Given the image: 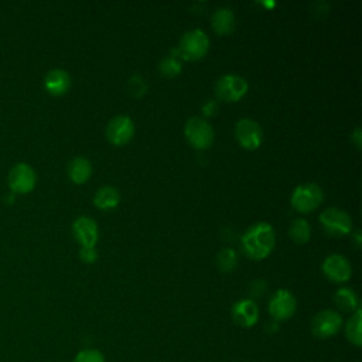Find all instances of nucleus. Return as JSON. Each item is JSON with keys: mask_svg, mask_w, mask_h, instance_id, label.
<instances>
[{"mask_svg": "<svg viewBox=\"0 0 362 362\" xmlns=\"http://www.w3.org/2000/svg\"><path fill=\"white\" fill-rule=\"evenodd\" d=\"M247 81L236 74L222 75L215 85L216 96L225 102H236L239 100L247 90Z\"/></svg>", "mask_w": 362, "mask_h": 362, "instance_id": "5", "label": "nucleus"}, {"mask_svg": "<svg viewBox=\"0 0 362 362\" xmlns=\"http://www.w3.org/2000/svg\"><path fill=\"white\" fill-rule=\"evenodd\" d=\"M79 257L83 263H95L98 259V252L95 246H82L79 250Z\"/></svg>", "mask_w": 362, "mask_h": 362, "instance_id": "26", "label": "nucleus"}, {"mask_svg": "<svg viewBox=\"0 0 362 362\" xmlns=\"http://www.w3.org/2000/svg\"><path fill=\"white\" fill-rule=\"evenodd\" d=\"M202 110H204V113L206 115V116H211V115H214L215 113V110H216V105H215V100H208L204 106H202Z\"/></svg>", "mask_w": 362, "mask_h": 362, "instance_id": "27", "label": "nucleus"}, {"mask_svg": "<svg viewBox=\"0 0 362 362\" xmlns=\"http://www.w3.org/2000/svg\"><path fill=\"white\" fill-rule=\"evenodd\" d=\"M235 137L240 147L246 150H255L262 144L263 130L257 122L245 117L240 119L235 126Z\"/></svg>", "mask_w": 362, "mask_h": 362, "instance_id": "7", "label": "nucleus"}, {"mask_svg": "<svg viewBox=\"0 0 362 362\" xmlns=\"http://www.w3.org/2000/svg\"><path fill=\"white\" fill-rule=\"evenodd\" d=\"M216 264H218L221 272L230 273L236 267V264H238L236 252L232 247L221 249L218 256H216Z\"/></svg>", "mask_w": 362, "mask_h": 362, "instance_id": "22", "label": "nucleus"}, {"mask_svg": "<svg viewBox=\"0 0 362 362\" xmlns=\"http://www.w3.org/2000/svg\"><path fill=\"white\" fill-rule=\"evenodd\" d=\"M297 308V300L291 291L279 288L269 301V313L276 321L288 320Z\"/></svg>", "mask_w": 362, "mask_h": 362, "instance_id": "10", "label": "nucleus"}, {"mask_svg": "<svg viewBox=\"0 0 362 362\" xmlns=\"http://www.w3.org/2000/svg\"><path fill=\"white\" fill-rule=\"evenodd\" d=\"M120 201V194L117 191V188L112 187V185H105L100 187L93 197V204L96 208L102 209V211H109L113 209L119 205Z\"/></svg>", "mask_w": 362, "mask_h": 362, "instance_id": "18", "label": "nucleus"}, {"mask_svg": "<svg viewBox=\"0 0 362 362\" xmlns=\"http://www.w3.org/2000/svg\"><path fill=\"white\" fill-rule=\"evenodd\" d=\"M158 69L164 76L173 78L181 72V62L175 55H168L160 61Z\"/></svg>", "mask_w": 362, "mask_h": 362, "instance_id": "23", "label": "nucleus"}, {"mask_svg": "<svg viewBox=\"0 0 362 362\" xmlns=\"http://www.w3.org/2000/svg\"><path fill=\"white\" fill-rule=\"evenodd\" d=\"M212 28L219 35H228L235 30V14L229 7H219L212 13Z\"/></svg>", "mask_w": 362, "mask_h": 362, "instance_id": "16", "label": "nucleus"}, {"mask_svg": "<svg viewBox=\"0 0 362 362\" xmlns=\"http://www.w3.org/2000/svg\"><path fill=\"white\" fill-rule=\"evenodd\" d=\"M335 304L345 313H354L359 308V298L356 293L349 287H341L335 291L334 296Z\"/></svg>", "mask_w": 362, "mask_h": 362, "instance_id": "19", "label": "nucleus"}, {"mask_svg": "<svg viewBox=\"0 0 362 362\" xmlns=\"http://www.w3.org/2000/svg\"><path fill=\"white\" fill-rule=\"evenodd\" d=\"M72 232L75 239L82 246H95L98 242V225L92 218L88 216H79L72 223Z\"/></svg>", "mask_w": 362, "mask_h": 362, "instance_id": "14", "label": "nucleus"}, {"mask_svg": "<svg viewBox=\"0 0 362 362\" xmlns=\"http://www.w3.org/2000/svg\"><path fill=\"white\" fill-rule=\"evenodd\" d=\"M68 175L72 182L83 184L92 175V164L86 157H75L68 164Z\"/></svg>", "mask_w": 362, "mask_h": 362, "instance_id": "17", "label": "nucleus"}, {"mask_svg": "<svg viewBox=\"0 0 362 362\" xmlns=\"http://www.w3.org/2000/svg\"><path fill=\"white\" fill-rule=\"evenodd\" d=\"M74 362H105V356L98 349L86 348L76 354V356L74 358Z\"/></svg>", "mask_w": 362, "mask_h": 362, "instance_id": "24", "label": "nucleus"}, {"mask_svg": "<svg viewBox=\"0 0 362 362\" xmlns=\"http://www.w3.org/2000/svg\"><path fill=\"white\" fill-rule=\"evenodd\" d=\"M184 134L188 143L198 150L208 148L215 137L212 126L202 117L188 119L184 127Z\"/></svg>", "mask_w": 362, "mask_h": 362, "instance_id": "4", "label": "nucleus"}, {"mask_svg": "<svg viewBox=\"0 0 362 362\" xmlns=\"http://www.w3.org/2000/svg\"><path fill=\"white\" fill-rule=\"evenodd\" d=\"M342 327V317L334 310H322L314 315L311 331L318 338H329L338 334Z\"/></svg>", "mask_w": 362, "mask_h": 362, "instance_id": "8", "label": "nucleus"}, {"mask_svg": "<svg viewBox=\"0 0 362 362\" xmlns=\"http://www.w3.org/2000/svg\"><path fill=\"white\" fill-rule=\"evenodd\" d=\"M351 139H352V141L355 143V147H356V148H361V140H362V137H361V127H356V129L354 130V133L351 134Z\"/></svg>", "mask_w": 362, "mask_h": 362, "instance_id": "28", "label": "nucleus"}, {"mask_svg": "<svg viewBox=\"0 0 362 362\" xmlns=\"http://www.w3.org/2000/svg\"><path fill=\"white\" fill-rule=\"evenodd\" d=\"M354 240L356 242V247L359 249V247H361V230H359V229L355 230V233H354Z\"/></svg>", "mask_w": 362, "mask_h": 362, "instance_id": "29", "label": "nucleus"}, {"mask_svg": "<svg viewBox=\"0 0 362 362\" xmlns=\"http://www.w3.org/2000/svg\"><path fill=\"white\" fill-rule=\"evenodd\" d=\"M209 48V38L201 28H192L180 40L177 54L188 61L201 59Z\"/></svg>", "mask_w": 362, "mask_h": 362, "instance_id": "2", "label": "nucleus"}, {"mask_svg": "<svg viewBox=\"0 0 362 362\" xmlns=\"http://www.w3.org/2000/svg\"><path fill=\"white\" fill-rule=\"evenodd\" d=\"M127 86H129L130 93H132L133 96H137V98L141 96V95H144L146 90H147V85H146L144 79H143L140 75H133V76L129 79Z\"/></svg>", "mask_w": 362, "mask_h": 362, "instance_id": "25", "label": "nucleus"}, {"mask_svg": "<svg viewBox=\"0 0 362 362\" xmlns=\"http://www.w3.org/2000/svg\"><path fill=\"white\" fill-rule=\"evenodd\" d=\"M44 86L51 95H55V96L64 95L71 86V76L66 71L61 68H54L45 75Z\"/></svg>", "mask_w": 362, "mask_h": 362, "instance_id": "15", "label": "nucleus"}, {"mask_svg": "<svg viewBox=\"0 0 362 362\" xmlns=\"http://www.w3.org/2000/svg\"><path fill=\"white\" fill-rule=\"evenodd\" d=\"M320 222L322 228L335 236L348 235L352 230V219L348 212L339 208H327L320 215Z\"/></svg>", "mask_w": 362, "mask_h": 362, "instance_id": "6", "label": "nucleus"}, {"mask_svg": "<svg viewBox=\"0 0 362 362\" xmlns=\"http://www.w3.org/2000/svg\"><path fill=\"white\" fill-rule=\"evenodd\" d=\"M288 236L291 238L293 242L303 245L310 240L311 236V229L308 222L304 218H297L294 219L290 226H288Z\"/></svg>", "mask_w": 362, "mask_h": 362, "instance_id": "21", "label": "nucleus"}, {"mask_svg": "<svg viewBox=\"0 0 362 362\" xmlns=\"http://www.w3.org/2000/svg\"><path fill=\"white\" fill-rule=\"evenodd\" d=\"M240 243L246 256L253 260H262L267 257L274 247V229L267 222H257L243 233Z\"/></svg>", "mask_w": 362, "mask_h": 362, "instance_id": "1", "label": "nucleus"}, {"mask_svg": "<svg viewBox=\"0 0 362 362\" xmlns=\"http://www.w3.org/2000/svg\"><path fill=\"white\" fill-rule=\"evenodd\" d=\"M134 134V123L126 115L115 116L109 120L106 127V137L113 146H123Z\"/></svg>", "mask_w": 362, "mask_h": 362, "instance_id": "12", "label": "nucleus"}, {"mask_svg": "<svg viewBox=\"0 0 362 362\" xmlns=\"http://www.w3.org/2000/svg\"><path fill=\"white\" fill-rule=\"evenodd\" d=\"M322 273L332 283H345L352 276V266L348 259L342 255L334 253L324 259L322 262Z\"/></svg>", "mask_w": 362, "mask_h": 362, "instance_id": "9", "label": "nucleus"}, {"mask_svg": "<svg viewBox=\"0 0 362 362\" xmlns=\"http://www.w3.org/2000/svg\"><path fill=\"white\" fill-rule=\"evenodd\" d=\"M361 315H362V311H361V308H358L356 311L352 313V315L349 317V320L346 321V325H345V335H346L348 341L358 348L362 345V331H361L362 317Z\"/></svg>", "mask_w": 362, "mask_h": 362, "instance_id": "20", "label": "nucleus"}, {"mask_svg": "<svg viewBox=\"0 0 362 362\" xmlns=\"http://www.w3.org/2000/svg\"><path fill=\"white\" fill-rule=\"evenodd\" d=\"M324 199V192L314 182L300 184L291 194V206L298 212H311L317 209Z\"/></svg>", "mask_w": 362, "mask_h": 362, "instance_id": "3", "label": "nucleus"}, {"mask_svg": "<svg viewBox=\"0 0 362 362\" xmlns=\"http://www.w3.org/2000/svg\"><path fill=\"white\" fill-rule=\"evenodd\" d=\"M37 175L31 165L25 163H18L13 165L8 173V185L13 192L27 194L35 187Z\"/></svg>", "mask_w": 362, "mask_h": 362, "instance_id": "11", "label": "nucleus"}, {"mask_svg": "<svg viewBox=\"0 0 362 362\" xmlns=\"http://www.w3.org/2000/svg\"><path fill=\"white\" fill-rule=\"evenodd\" d=\"M233 321L245 328L253 327L259 320V307L253 300L243 298L233 304L232 308Z\"/></svg>", "mask_w": 362, "mask_h": 362, "instance_id": "13", "label": "nucleus"}]
</instances>
